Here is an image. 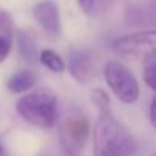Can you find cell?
Segmentation results:
<instances>
[{
	"label": "cell",
	"instance_id": "obj_1",
	"mask_svg": "<svg viewBox=\"0 0 156 156\" xmlns=\"http://www.w3.org/2000/svg\"><path fill=\"white\" fill-rule=\"evenodd\" d=\"M136 142L130 132L110 113H100L94 127V156H135Z\"/></svg>",
	"mask_w": 156,
	"mask_h": 156
},
{
	"label": "cell",
	"instance_id": "obj_2",
	"mask_svg": "<svg viewBox=\"0 0 156 156\" xmlns=\"http://www.w3.org/2000/svg\"><path fill=\"white\" fill-rule=\"evenodd\" d=\"M16 110L28 124L38 129H52L58 124V101L51 89H37L22 95Z\"/></svg>",
	"mask_w": 156,
	"mask_h": 156
},
{
	"label": "cell",
	"instance_id": "obj_3",
	"mask_svg": "<svg viewBox=\"0 0 156 156\" xmlns=\"http://www.w3.org/2000/svg\"><path fill=\"white\" fill-rule=\"evenodd\" d=\"M104 80L115 97L124 104H133L139 98V83L133 72L121 61H107L104 66Z\"/></svg>",
	"mask_w": 156,
	"mask_h": 156
},
{
	"label": "cell",
	"instance_id": "obj_4",
	"mask_svg": "<svg viewBox=\"0 0 156 156\" xmlns=\"http://www.w3.org/2000/svg\"><path fill=\"white\" fill-rule=\"evenodd\" d=\"M90 135V124L86 115L73 112L60 122L58 139L63 151L67 156H78Z\"/></svg>",
	"mask_w": 156,
	"mask_h": 156
},
{
	"label": "cell",
	"instance_id": "obj_5",
	"mask_svg": "<svg viewBox=\"0 0 156 156\" xmlns=\"http://www.w3.org/2000/svg\"><path fill=\"white\" fill-rule=\"evenodd\" d=\"M154 46H156V32L153 29L122 35L116 38L113 43V49L118 54L144 60L154 57Z\"/></svg>",
	"mask_w": 156,
	"mask_h": 156
},
{
	"label": "cell",
	"instance_id": "obj_6",
	"mask_svg": "<svg viewBox=\"0 0 156 156\" xmlns=\"http://www.w3.org/2000/svg\"><path fill=\"white\" fill-rule=\"evenodd\" d=\"M35 22L40 25V28L48 34L51 38H57L61 31V23H60V11L58 6L52 0H44L34 6L32 9Z\"/></svg>",
	"mask_w": 156,
	"mask_h": 156
},
{
	"label": "cell",
	"instance_id": "obj_7",
	"mask_svg": "<svg viewBox=\"0 0 156 156\" xmlns=\"http://www.w3.org/2000/svg\"><path fill=\"white\" fill-rule=\"evenodd\" d=\"M67 69L78 84H89L95 75L92 57L87 51H72L69 54Z\"/></svg>",
	"mask_w": 156,
	"mask_h": 156
},
{
	"label": "cell",
	"instance_id": "obj_8",
	"mask_svg": "<svg viewBox=\"0 0 156 156\" xmlns=\"http://www.w3.org/2000/svg\"><path fill=\"white\" fill-rule=\"evenodd\" d=\"M14 35V22L9 12L0 9V63H3L12 48Z\"/></svg>",
	"mask_w": 156,
	"mask_h": 156
},
{
	"label": "cell",
	"instance_id": "obj_9",
	"mask_svg": "<svg viewBox=\"0 0 156 156\" xmlns=\"http://www.w3.org/2000/svg\"><path fill=\"white\" fill-rule=\"evenodd\" d=\"M38 81V76L35 72L32 70H19L16 73H12L8 81H6V86L9 89V92L12 94H25L28 90H31Z\"/></svg>",
	"mask_w": 156,
	"mask_h": 156
},
{
	"label": "cell",
	"instance_id": "obj_10",
	"mask_svg": "<svg viewBox=\"0 0 156 156\" xmlns=\"http://www.w3.org/2000/svg\"><path fill=\"white\" fill-rule=\"evenodd\" d=\"M17 46H19V54L26 63L37 61V46L28 31L22 29L17 32Z\"/></svg>",
	"mask_w": 156,
	"mask_h": 156
},
{
	"label": "cell",
	"instance_id": "obj_11",
	"mask_svg": "<svg viewBox=\"0 0 156 156\" xmlns=\"http://www.w3.org/2000/svg\"><path fill=\"white\" fill-rule=\"evenodd\" d=\"M38 60H40V63H41L46 69H49L51 72L61 73V72H64V69H66L64 60H63L57 52H54L52 49H43V51L40 52V55H38Z\"/></svg>",
	"mask_w": 156,
	"mask_h": 156
},
{
	"label": "cell",
	"instance_id": "obj_12",
	"mask_svg": "<svg viewBox=\"0 0 156 156\" xmlns=\"http://www.w3.org/2000/svg\"><path fill=\"white\" fill-rule=\"evenodd\" d=\"M142 76H144L145 84H147L151 90H154V89H156V61H154V57L145 60Z\"/></svg>",
	"mask_w": 156,
	"mask_h": 156
},
{
	"label": "cell",
	"instance_id": "obj_13",
	"mask_svg": "<svg viewBox=\"0 0 156 156\" xmlns=\"http://www.w3.org/2000/svg\"><path fill=\"white\" fill-rule=\"evenodd\" d=\"M92 101L94 104L100 109V113L103 112H110V100H109V95L103 90V89H95L92 92Z\"/></svg>",
	"mask_w": 156,
	"mask_h": 156
},
{
	"label": "cell",
	"instance_id": "obj_14",
	"mask_svg": "<svg viewBox=\"0 0 156 156\" xmlns=\"http://www.w3.org/2000/svg\"><path fill=\"white\" fill-rule=\"evenodd\" d=\"M95 2H97V0H78V3H80V8H81L84 12H87V14H90V12L94 11V8H95Z\"/></svg>",
	"mask_w": 156,
	"mask_h": 156
},
{
	"label": "cell",
	"instance_id": "obj_15",
	"mask_svg": "<svg viewBox=\"0 0 156 156\" xmlns=\"http://www.w3.org/2000/svg\"><path fill=\"white\" fill-rule=\"evenodd\" d=\"M154 109H156V100L153 98L150 101V106H148V113H150V124L154 127L156 126V118H154Z\"/></svg>",
	"mask_w": 156,
	"mask_h": 156
},
{
	"label": "cell",
	"instance_id": "obj_16",
	"mask_svg": "<svg viewBox=\"0 0 156 156\" xmlns=\"http://www.w3.org/2000/svg\"><path fill=\"white\" fill-rule=\"evenodd\" d=\"M0 156H8V151H6V148L2 142H0Z\"/></svg>",
	"mask_w": 156,
	"mask_h": 156
},
{
	"label": "cell",
	"instance_id": "obj_17",
	"mask_svg": "<svg viewBox=\"0 0 156 156\" xmlns=\"http://www.w3.org/2000/svg\"><path fill=\"white\" fill-rule=\"evenodd\" d=\"M112 2V0H107V3H110ZM103 3H106V0H103Z\"/></svg>",
	"mask_w": 156,
	"mask_h": 156
},
{
	"label": "cell",
	"instance_id": "obj_18",
	"mask_svg": "<svg viewBox=\"0 0 156 156\" xmlns=\"http://www.w3.org/2000/svg\"><path fill=\"white\" fill-rule=\"evenodd\" d=\"M38 156H46V154H38Z\"/></svg>",
	"mask_w": 156,
	"mask_h": 156
}]
</instances>
